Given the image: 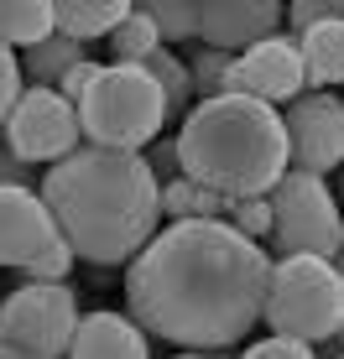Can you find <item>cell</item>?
<instances>
[{
  "instance_id": "13",
  "label": "cell",
  "mask_w": 344,
  "mask_h": 359,
  "mask_svg": "<svg viewBox=\"0 0 344 359\" xmlns=\"http://www.w3.org/2000/svg\"><path fill=\"white\" fill-rule=\"evenodd\" d=\"M63 359H152V339L131 313H79Z\"/></svg>"
},
{
  "instance_id": "31",
  "label": "cell",
  "mask_w": 344,
  "mask_h": 359,
  "mask_svg": "<svg viewBox=\"0 0 344 359\" xmlns=\"http://www.w3.org/2000/svg\"><path fill=\"white\" fill-rule=\"evenodd\" d=\"M0 359H37V354H27V349H16V344L0 339Z\"/></svg>"
},
{
  "instance_id": "3",
  "label": "cell",
  "mask_w": 344,
  "mask_h": 359,
  "mask_svg": "<svg viewBox=\"0 0 344 359\" xmlns=\"http://www.w3.org/2000/svg\"><path fill=\"white\" fill-rule=\"evenodd\" d=\"M178 167L219 198H256L287 172V130L282 115L256 94H204L183 109Z\"/></svg>"
},
{
  "instance_id": "1",
  "label": "cell",
  "mask_w": 344,
  "mask_h": 359,
  "mask_svg": "<svg viewBox=\"0 0 344 359\" xmlns=\"http://www.w3.org/2000/svg\"><path fill=\"white\" fill-rule=\"evenodd\" d=\"M266 245L225 219H162L126 261V313L178 349H235L261 323Z\"/></svg>"
},
{
  "instance_id": "35",
  "label": "cell",
  "mask_w": 344,
  "mask_h": 359,
  "mask_svg": "<svg viewBox=\"0 0 344 359\" xmlns=\"http://www.w3.org/2000/svg\"><path fill=\"white\" fill-rule=\"evenodd\" d=\"M339 193H344V167H339Z\"/></svg>"
},
{
  "instance_id": "36",
  "label": "cell",
  "mask_w": 344,
  "mask_h": 359,
  "mask_svg": "<svg viewBox=\"0 0 344 359\" xmlns=\"http://www.w3.org/2000/svg\"><path fill=\"white\" fill-rule=\"evenodd\" d=\"M339 359H344V354H339Z\"/></svg>"
},
{
  "instance_id": "26",
  "label": "cell",
  "mask_w": 344,
  "mask_h": 359,
  "mask_svg": "<svg viewBox=\"0 0 344 359\" xmlns=\"http://www.w3.org/2000/svg\"><path fill=\"white\" fill-rule=\"evenodd\" d=\"M240 359H318V349L303 344V339H287V333H266V339H256Z\"/></svg>"
},
{
  "instance_id": "9",
  "label": "cell",
  "mask_w": 344,
  "mask_h": 359,
  "mask_svg": "<svg viewBox=\"0 0 344 359\" xmlns=\"http://www.w3.org/2000/svg\"><path fill=\"white\" fill-rule=\"evenodd\" d=\"M277 115H282V130H287V167L318 172V177L344 167V99L339 94L303 89Z\"/></svg>"
},
{
  "instance_id": "7",
  "label": "cell",
  "mask_w": 344,
  "mask_h": 359,
  "mask_svg": "<svg viewBox=\"0 0 344 359\" xmlns=\"http://www.w3.org/2000/svg\"><path fill=\"white\" fill-rule=\"evenodd\" d=\"M79 328V297L68 281H27L0 302V339L37 359H63Z\"/></svg>"
},
{
  "instance_id": "14",
  "label": "cell",
  "mask_w": 344,
  "mask_h": 359,
  "mask_svg": "<svg viewBox=\"0 0 344 359\" xmlns=\"http://www.w3.org/2000/svg\"><path fill=\"white\" fill-rule=\"evenodd\" d=\"M298 57H303V89H339L344 83V16L303 32Z\"/></svg>"
},
{
  "instance_id": "16",
  "label": "cell",
  "mask_w": 344,
  "mask_h": 359,
  "mask_svg": "<svg viewBox=\"0 0 344 359\" xmlns=\"http://www.w3.org/2000/svg\"><path fill=\"white\" fill-rule=\"evenodd\" d=\"M89 57V42H79V36L68 32H47L42 42L21 47V79L27 83H58L73 63H84Z\"/></svg>"
},
{
  "instance_id": "6",
  "label": "cell",
  "mask_w": 344,
  "mask_h": 359,
  "mask_svg": "<svg viewBox=\"0 0 344 359\" xmlns=\"http://www.w3.org/2000/svg\"><path fill=\"white\" fill-rule=\"evenodd\" d=\"M272 203V234H266V255H334L344 250V214L339 198L318 172L287 167L282 177L266 188Z\"/></svg>"
},
{
  "instance_id": "21",
  "label": "cell",
  "mask_w": 344,
  "mask_h": 359,
  "mask_svg": "<svg viewBox=\"0 0 344 359\" xmlns=\"http://www.w3.org/2000/svg\"><path fill=\"white\" fill-rule=\"evenodd\" d=\"M110 53H115V63H141L146 53H152L162 36H157V21L152 16H141V11H126V16L110 27Z\"/></svg>"
},
{
  "instance_id": "18",
  "label": "cell",
  "mask_w": 344,
  "mask_h": 359,
  "mask_svg": "<svg viewBox=\"0 0 344 359\" xmlns=\"http://www.w3.org/2000/svg\"><path fill=\"white\" fill-rule=\"evenodd\" d=\"M53 32V6L47 0H0V42L32 47Z\"/></svg>"
},
{
  "instance_id": "20",
  "label": "cell",
  "mask_w": 344,
  "mask_h": 359,
  "mask_svg": "<svg viewBox=\"0 0 344 359\" xmlns=\"http://www.w3.org/2000/svg\"><path fill=\"white\" fill-rule=\"evenodd\" d=\"M162 219H225V198L178 172L162 182Z\"/></svg>"
},
{
  "instance_id": "17",
  "label": "cell",
  "mask_w": 344,
  "mask_h": 359,
  "mask_svg": "<svg viewBox=\"0 0 344 359\" xmlns=\"http://www.w3.org/2000/svg\"><path fill=\"white\" fill-rule=\"evenodd\" d=\"M141 68L152 73V79H157V89H162L167 120H172V115H183V109H188L193 99H199V94H193V73H188V63H183V57H172V47L157 42L152 53L141 57Z\"/></svg>"
},
{
  "instance_id": "22",
  "label": "cell",
  "mask_w": 344,
  "mask_h": 359,
  "mask_svg": "<svg viewBox=\"0 0 344 359\" xmlns=\"http://www.w3.org/2000/svg\"><path fill=\"white\" fill-rule=\"evenodd\" d=\"M230 68H235V53H225V47H199V57L188 63L193 73V94H225L230 89Z\"/></svg>"
},
{
  "instance_id": "2",
  "label": "cell",
  "mask_w": 344,
  "mask_h": 359,
  "mask_svg": "<svg viewBox=\"0 0 344 359\" xmlns=\"http://www.w3.org/2000/svg\"><path fill=\"white\" fill-rule=\"evenodd\" d=\"M37 198L58 224V240L84 266H126L162 224V182L141 151L79 141L68 156L47 162Z\"/></svg>"
},
{
  "instance_id": "30",
  "label": "cell",
  "mask_w": 344,
  "mask_h": 359,
  "mask_svg": "<svg viewBox=\"0 0 344 359\" xmlns=\"http://www.w3.org/2000/svg\"><path fill=\"white\" fill-rule=\"evenodd\" d=\"M0 182H21V188H32V167L21 162L11 146H0Z\"/></svg>"
},
{
  "instance_id": "33",
  "label": "cell",
  "mask_w": 344,
  "mask_h": 359,
  "mask_svg": "<svg viewBox=\"0 0 344 359\" xmlns=\"http://www.w3.org/2000/svg\"><path fill=\"white\" fill-rule=\"evenodd\" d=\"M334 271H339V281H344V250H339V255H334Z\"/></svg>"
},
{
  "instance_id": "29",
  "label": "cell",
  "mask_w": 344,
  "mask_h": 359,
  "mask_svg": "<svg viewBox=\"0 0 344 359\" xmlns=\"http://www.w3.org/2000/svg\"><path fill=\"white\" fill-rule=\"evenodd\" d=\"M89 79H94V63H89V57H84V63H73V68L63 73V79L53 83V89L63 94V99H79L84 89H89Z\"/></svg>"
},
{
  "instance_id": "11",
  "label": "cell",
  "mask_w": 344,
  "mask_h": 359,
  "mask_svg": "<svg viewBox=\"0 0 344 359\" xmlns=\"http://www.w3.org/2000/svg\"><path fill=\"white\" fill-rule=\"evenodd\" d=\"M58 240L47 203L21 182H0V271H21Z\"/></svg>"
},
{
  "instance_id": "25",
  "label": "cell",
  "mask_w": 344,
  "mask_h": 359,
  "mask_svg": "<svg viewBox=\"0 0 344 359\" xmlns=\"http://www.w3.org/2000/svg\"><path fill=\"white\" fill-rule=\"evenodd\" d=\"M21 276H27V281H68L73 276V250L63 240H53L42 255H32V261L21 266Z\"/></svg>"
},
{
  "instance_id": "12",
  "label": "cell",
  "mask_w": 344,
  "mask_h": 359,
  "mask_svg": "<svg viewBox=\"0 0 344 359\" xmlns=\"http://www.w3.org/2000/svg\"><path fill=\"white\" fill-rule=\"evenodd\" d=\"M282 32V0H199V42L245 53L251 42Z\"/></svg>"
},
{
  "instance_id": "32",
  "label": "cell",
  "mask_w": 344,
  "mask_h": 359,
  "mask_svg": "<svg viewBox=\"0 0 344 359\" xmlns=\"http://www.w3.org/2000/svg\"><path fill=\"white\" fill-rule=\"evenodd\" d=\"M329 344H334V354H344V318H339V328H334V339H329Z\"/></svg>"
},
{
  "instance_id": "5",
  "label": "cell",
  "mask_w": 344,
  "mask_h": 359,
  "mask_svg": "<svg viewBox=\"0 0 344 359\" xmlns=\"http://www.w3.org/2000/svg\"><path fill=\"white\" fill-rule=\"evenodd\" d=\"M344 318V281L329 255H272L261 323L303 344H329Z\"/></svg>"
},
{
  "instance_id": "24",
  "label": "cell",
  "mask_w": 344,
  "mask_h": 359,
  "mask_svg": "<svg viewBox=\"0 0 344 359\" xmlns=\"http://www.w3.org/2000/svg\"><path fill=\"white\" fill-rule=\"evenodd\" d=\"M339 16H344V0H287V6H282V36L298 42L308 27H318V21H339Z\"/></svg>"
},
{
  "instance_id": "23",
  "label": "cell",
  "mask_w": 344,
  "mask_h": 359,
  "mask_svg": "<svg viewBox=\"0 0 344 359\" xmlns=\"http://www.w3.org/2000/svg\"><path fill=\"white\" fill-rule=\"evenodd\" d=\"M225 224H235L245 240L261 245L266 234H272V203H266V193H256V198H225Z\"/></svg>"
},
{
  "instance_id": "28",
  "label": "cell",
  "mask_w": 344,
  "mask_h": 359,
  "mask_svg": "<svg viewBox=\"0 0 344 359\" xmlns=\"http://www.w3.org/2000/svg\"><path fill=\"white\" fill-rule=\"evenodd\" d=\"M146 146H152V151H141L146 156V167H152V177L157 182H167V177H178V141H162V135H157V141H146Z\"/></svg>"
},
{
  "instance_id": "19",
  "label": "cell",
  "mask_w": 344,
  "mask_h": 359,
  "mask_svg": "<svg viewBox=\"0 0 344 359\" xmlns=\"http://www.w3.org/2000/svg\"><path fill=\"white\" fill-rule=\"evenodd\" d=\"M131 11H141V16L157 21L162 47L199 42V0H131Z\"/></svg>"
},
{
  "instance_id": "10",
  "label": "cell",
  "mask_w": 344,
  "mask_h": 359,
  "mask_svg": "<svg viewBox=\"0 0 344 359\" xmlns=\"http://www.w3.org/2000/svg\"><path fill=\"white\" fill-rule=\"evenodd\" d=\"M230 89L235 94H256L266 104H287L292 94H303V57L292 36H261L245 53H235V68H230Z\"/></svg>"
},
{
  "instance_id": "15",
  "label": "cell",
  "mask_w": 344,
  "mask_h": 359,
  "mask_svg": "<svg viewBox=\"0 0 344 359\" xmlns=\"http://www.w3.org/2000/svg\"><path fill=\"white\" fill-rule=\"evenodd\" d=\"M47 6H53V32H68L79 42H100L131 11V0H47Z\"/></svg>"
},
{
  "instance_id": "4",
  "label": "cell",
  "mask_w": 344,
  "mask_h": 359,
  "mask_svg": "<svg viewBox=\"0 0 344 359\" xmlns=\"http://www.w3.org/2000/svg\"><path fill=\"white\" fill-rule=\"evenodd\" d=\"M73 109L84 141L115 151H146V141H157L167 126L162 89L141 63H94V79L73 99Z\"/></svg>"
},
{
  "instance_id": "8",
  "label": "cell",
  "mask_w": 344,
  "mask_h": 359,
  "mask_svg": "<svg viewBox=\"0 0 344 359\" xmlns=\"http://www.w3.org/2000/svg\"><path fill=\"white\" fill-rule=\"evenodd\" d=\"M0 130H6V146L27 167H47L84 141L73 99H63L53 83H21V94H16V104H11Z\"/></svg>"
},
{
  "instance_id": "34",
  "label": "cell",
  "mask_w": 344,
  "mask_h": 359,
  "mask_svg": "<svg viewBox=\"0 0 344 359\" xmlns=\"http://www.w3.org/2000/svg\"><path fill=\"white\" fill-rule=\"evenodd\" d=\"M178 359H209V354L204 349H188V354H178Z\"/></svg>"
},
{
  "instance_id": "27",
  "label": "cell",
  "mask_w": 344,
  "mask_h": 359,
  "mask_svg": "<svg viewBox=\"0 0 344 359\" xmlns=\"http://www.w3.org/2000/svg\"><path fill=\"white\" fill-rule=\"evenodd\" d=\"M21 57H16V47H6L0 42V126H6V115H11V104H16V94H21Z\"/></svg>"
}]
</instances>
